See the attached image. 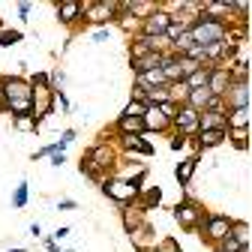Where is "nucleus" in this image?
Listing matches in <instances>:
<instances>
[{
    "instance_id": "nucleus-1",
    "label": "nucleus",
    "mask_w": 252,
    "mask_h": 252,
    "mask_svg": "<svg viewBox=\"0 0 252 252\" xmlns=\"http://www.w3.org/2000/svg\"><path fill=\"white\" fill-rule=\"evenodd\" d=\"M0 96H3V108L12 114H33V87L21 75H9L0 81Z\"/></svg>"
},
{
    "instance_id": "nucleus-2",
    "label": "nucleus",
    "mask_w": 252,
    "mask_h": 252,
    "mask_svg": "<svg viewBox=\"0 0 252 252\" xmlns=\"http://www.w3.org/2000/svg\"><path fill=\"white\" fill-rule=\"evenodd\" d=\"M189 39L195 45H213V42H222L228 39V21H219V18H210V15H201L189 24Z\"/></svg>"
},
{
    "instance_id": "nucleus-3",
    "label": "nucleus",
    "mask_w": 252,
    "mask_h": 252,
    "mask_svg": "<svg viewBox=\"0 0 252 252\" xmlns=\"http://www.w3.org/2000/svg\"><path fill=\"white\" fill-rule=\"evenodd\" d=\"M228 228H231V216H222V213H201L198 225H195V231H201L204 240H210V246L228 237Z\"/></svg>"
},
{
    "instance_id": "nucleus-4",
    "label": "nucleus",
    "mask_w": 252,
    "mask_h": 252,
    "mask_svg": "<svg viewBox=\"0 0 252 252\" xmlns=\"http://www.w3.org/2000/svg\"><path fill=\"white\" fill-rule=\"evenodd\" d=\"M102 192H105L111 201H117L120 207H126L129 201H135V198H138L141 189H135L129 180H123V177H111V180H102Z\"/></svg>"
},
{
    "instance_id": "nucleus-5",
    "label": "nucleus",
    "mask_w": 252,
    "mask_h": 252,
    "mask_svg": "<svg viewBox=\"0 0 252 252\" xmlns=\"http://www.w3.org/2000/svg\"><path fill=\"white\" fill-rule=\"evenodd\" d=\"M168 24H171V12H165V9H153V12L141 21V36H156V39H165Z\"/></svg>"
},
{
    "instance_id": "nucleus-6",
    "label": "nucleus",
    "mask_w": 252,
    "mask_h": 252,
    "mask_svg": "<svg viewBox=\"0 0 252 252\" xmlns=\"http://www.w3.org/2000/svg\"><path fill=\"white\" fill-rule=\"evenodd\" d=\"M225 111H237V108H249V81H231L228 90L222 93Z\"/></svg>"
},
{
    "instance_id": "nucleus-7",
    "label": "nucleus",
    "mask_w": 252,
    "mask_h": 252,
    "mask_svg": "<svg viewBox=\"0 0 252 252\" xmlns=\"http://www.w3.org/2000/svg\"><path fill=\"white\" fill-rule=\"evenodd\" d=\"M174 219H177V225H183L186 231H195L198 219H201V207H198L192 198H183V201L174 207Z\"/></svg>"
},
{
    "instance_id": "nucleus-8",
    "label": "nucleus",
    "mask_w": 252,
    "mask_h": 252,
    "mask_svg": "<svg viewBox=\"0 0 252 252\" xmlns=\"http://www.w3.org/2000/svg\"><path fill=\"white\" fill-rule=\"evenodd\" d=\"M171 126L177 129V135H180V138L195 135V132H198V114L189 108V105H180V108H177V114H174V120H171Z\"/></svg>"
},
{
    "instance_id": "nucleus-9",
    "label": "nucleus",
    "mask_w": 252,
    "mask_h": 252,
    "mask_svg": "<svg viewBox=\"0 0 252 252\" xmlns=\"http://www.w3.org/2000/svg\"><path fill=\"white\" fill-rule=\"evenodd\" d=\"M81 15L90 21V24H108L117 18V3H90L81 9Z\"/></svg>"
},
{
    "instance_id": "nucleus-10",
    "label": "nucleus",
    "mask_w": 252,
    "mask_h": 252,
    "mask_svg": "<svg viewBox=\"0 0 252 252\" xmlns=\"http://www.w3.org/2000/svg\"><path fill=\"white\" fill-rule=\"evenodd\" d=\"M30 87H33V111L39 117H48L54 111V93H51V87L48 84H30Z\"/></svg>"
},
{
    "instance_id": "nucleus-11",
    "label": "nucleus",
    "mask_w": 252,
    "mask_h": 252,
    "mask_svg": "<svg viewBox=\"0 0 252 252\" xmlns=\"http://www.w3.org/2000/svg\"><path fill=\"white\" fill-rule=\"evenodd\" d=\"M228 84H231V69H225V66H210V78H207V90L213 93L216 99H222V93L228 90Z\"/></svg>"
},
{
    "instance_id": "nucleus-12",
    "label": "nucleus",
    "mask_w": 252,
    "mask_h": 252,
    "mask_svg": "<svg viewBox=\"0 0 252 252\" xmlns=\"http://www.w3.org/2000/svg\"><path fill=\"white\" fill-rule=\"evenodd\" d=\"M141 123H144V132H165V129H171V120L159 108H156V105H147Z\"/></svg>"
},
{
    "instance_id": "nucleus-13",
    "label": "nucleus",
    "mask_w": 252,
    "mask_h": 252,
    "mask_svg": "<svg viewBox=\"0 0 252 252\" xmlns=\"http://www.w3.org/2000/svg\"><path fill=\"white\" fill-rule=\"evenodd\" d=\"M213 102H216V96L207 90V87H198V90H189V96H186V105L192 108L195 114H201V111H210L213 108Z\"/></svg>"
},
{
    "instance_id": "nucleus-14",
    "label": "nucleus",
    "mask_w": 252,
    "mask_h": 252,
    "mask_svg": "<svg viewBox=\"0 0 252 252\" xmlns=\"http://www.w3.org/2000/svg\"><path fill=\"white\" fill-rule=\"evenodd\" d=\"M228 120L222 111H201L198 114V132H210V129H225Z\"/></svg>"
},
{
    "instance_id": "nucleus-15",
    "label": "nucleus",
    "mask_w": 252,
    "mask_h": 252,
    "mask_svg": "<svg viewBox=\"0 0 252 252\" xmlns=\"http://www.w3.org/2000/svg\"><path fill=\"white\" fill-rule=\"evenodd\" d=\"M81 3H75V0H66V3H57V18L60 24H75L81 18Z\"/></svg>"
},
{
    "instance_id": "nucleus-16",
    "label": "nucleus",
    "mask_w": 252,
    "mask_h": 252,
    "mask_svg": "<svg viewBox=\"0 0 252 252\" xmlns=\"http://www.w3.org/2000/svg\"><path fill=\"white\" fill-rule=\"evenodd\" d=\"M117 132H120V135H144V123H141V117H123V114H120Z\"/></svg>"
},
{
    "instance_id": "nucleus-17",
    "label": "nucleus",
    "mask_w": 252,
    "mask_h": 252,
    "mask_svg": "<svg viewBox=\"0 0 252 252\" xmlns=\"http://www.w3.org/2000/svg\"><path fill=\"white\" fill-rule=\"evenodd\" d=\"M228 237L231 240H237L240 246H249V222L246 219H231V228H228Z\"/></svg>"
},
{
    "instance_id": "nucleus-18",
    "label": "nucleus",
    "mask_w": 252,
    "mask_h": 252,
    "mask_svg": "<svg viewBox=\"0 0 252 252\" xmlns=\"http://www.w3.org/2000/svg\"><path fill=\"white\" fill-rule=\"evenodd\" d=\"M195 135H198V144H195V147H198V150H204V147H216V144H222L228 132H225V129H210V132H195Z\"/></svg>"
},
{
    "instance_id": "nucleus-19",
    "label": "nucleus",
    "mask_w": 252,
    "mask_h": 252,
    "mask_svg": "<svg viewBox=\"0 0 252 252\" xmlns=\"http://www.w3.org/2000/svg\"><path fill=\"white\" fill-rule=\"evenodd\" d=\"M195 162H198V156H192V159H183L177 168H174V177L180 186H189V180H192V171H195Z\"/></svg>"
},
{
    "instance_id": "nucleus-20",
    "label": "nucleus",
    "mask_w": 252,
    "mask_h": 252,
    "mask_svg": "<svg viewBox=\"0 0 252 252\" xmlns=\"http://www.w3.org/2000/svg\"><path fill=\"white\" fill-rule=\"evenodd\" d=\"M225 120H228L225 129H249V108L228 111V114H225Z\"/></svg>"
},
{
    "instance_id": "nucleus-21",
    "label": "nucleus",
    "mask_w": 252,
    "mask_h": 252,
    "mask_svg": "<svg viewBox=\"0 0 252 252\" xmlns=\"http://www.w3.org/2000/svg\"><path fill=\"white\" fill-rule=\"evenodd\" d=\"M165 90H168V102H174V105H186V96H189L186 81H174V84H168Z\"/></svg>"
},
{
    "instance_id": "nucleus-22",
    "label": "nucleus",
    "mask_w": 252,
    "mask_h": 252,
    "mask_svg": "<svg viewBox=\"0 0 252 252\" xmlns=\"http://www.w3.org/2000/svg\"><path fill=\"white\" fill-rule=\"evenodd\" d=\"M207 78H210V66H198L192 75L186 78V87L189 90H198V87H207Z\"/></svg>"
},
{
    "instance_id": "nucleus-23",
    "label": "nucleus",
    "mask_w": 252,
    "mask_h": 252,
    "mask_svg": "<svg viewBox=\"0 0 252 252\" xmlns=\"http://www.w3.org/2000/svg\"><path fill=\"white\" fill-rule=\"evenodd\" d=\"M186 30H189V24L186 21H180V18H171V24H168V30H165V42H177L183 33H186Z\"/></svg>"
},
{
    "instance_id": "nucleus-24",
    "label": "nucleus",
    "mask_w": 252,
    "mask_h": 252,
    "mask_svg": "<svg viewBox=\"0 0 252 252\" xmlns=\"http://www.w3.org/2000/svg\"><path fill=\"white\" fill-rule=\"evenodd\" d=\"M138 198H141V204H144V207H156V204L162 201V189H159V186L141 189V192H138Z\"/></svg>"
},
{
    "instance_id": "nucleus-25",
    "label": "nucleus",
    "mask_w": 252,
    "mask_h": 252,
    "mask_svg": "<svg viewBox=\"0 0 252 252\" xmlns=\"http://www.w3.org/2000/svg\"><path fill=\"white\" fill-rule=\"evenodd\" d=\"M15 129L18 132H33V129H39V120L33 114H21V117H15Z\"/></svg>"
},
{
    "instance_id": "nucleus-26",
    "label": "nucleus",
    "mask_w": 252,
    "mask_h": 252,
    "mask_svg": "<svg viewBox=\"0 0 252 252\" xmlns=\"http://www.w3.org/2000/svg\"><path fill=\"white\" fill-rule=\"evenodd\" d=\"M225 132H231V141H234L237 150H246L249 147V129H225Z\"/></svg>"
},
{
    "instance_id": "nucleus-27",
    "label": "nucleus",
    "mask_w": 252,
    "mask_h": 252,
    "mask_svg": "<svg viewBox=\"0 0 252 252\" xmlns=\"http://www.w3.org/2000/svg\"><path fill=\"white\" fill-rule=\"evenodd\" d=\"M144 111H147V102H141V99H132L129 105L123 108V117H144Z\"/></svg>"
},
{
    "instance_id": "nucleus-28",
    "label": "nucleus",
    "mask_w": 252,
    "mask_h": 252,
    "mask_svg": "<svg viewBox=\"0 0 252 252\" xmlns=\"http://www.w3.org/2000/svg\"><path fill=\"white\" fill-rule=\"evenodd\" d=\"M15 42H21V30H6V27H0V45H15Z\"/></svg>"
},
{
    "instance_id": "nucleus-29",
    "label": "nucleus",
    "mask_w": 252,
    "mask_h": 252,
    "mask_svg": "<svg viewBox=\"0 0 252 252\" xmlns=\"http://www.w3.org/2000/svg\"><path fill=\"white\" fill-rule=\"evenodd\" d=\"M12 204H15V207H24V204H27V180H21V183L15 186V192H12Z\"/></svg>"
},
{
    "instance_id": "nucleus-30",
    "label": "nucleus",
    "mask_w": 252,
    "mask_h": 252,
    "mask_svg": "<svg viewBox=\"0 0 252 252\" xmlns=\"http://www.w3.org/2000/svg\"><path fill=\"white\" fill-rule=\"evenodd\" d=\"M237 249H240V243L231 237H222L219 243H213V252H237Z\"/></svg>"
},
{
    "instance_id": "nucleus-31",
    "label": "nucleus",
    "mask_w": 252,
    "mask_h": 252,
    "mask_svg": "<svg viewBox=\"0 0 252 252\" xmlns=\"http://www.w3.org/2000/svg\"><path fill=\"white\" fill-rule=\"evenodd\" d=\"M156 252H180V246H177V240H174V237H165Z\"/></svg>"
},
{
    "instance_id": "nucleus-32",
    "label": "nucleus",
    "mask_w": 252,
    "mask_h": 252,
    "mask_svg": "<svg viewBox=\"0 0 252 252\" xmlns=\"http://www.w3.org/2000/svg\"><path fill=\"white\" fill-rule=\"evenodd\" d=\"M54 153H60L57 144H45V147H39V150L33 153V159H42V156H54Z\"/></svg>"
},
{
    "instance_id": "nucleus-33",
    "label": "nucleus",
    "mask_w": 252,
    "mask_h": 252,
    "mask_svg": "<svg viewBox=\"0 0 252 252\" xmlns=\"http://www.w3.org/2000/svg\"><path fill=\"white\" fill-rule=\"evenodd\" d=\"M72 138H75V129H66V132H63V135H60V141H57V150L63 153V147H66V144H69Z\"/></svg>"
},
{
    "instance_id": "nucleus-34",
    "label": "nucleus",
    "mask_w": 252,
    "mask_h": 252,
    "mask_svg": "<svg viewBox=\"0 0 252 252\" xmlns=\"http://www.w3.org/2000/svg\"><path fill=\"white\" fill-rule=\"evenodd\" d=\"M30 9H33V3H30V0H18V15H21V18H27Z\"/></svg>"
},
{
    "instance_id": "nucleus-35",
    "label": "nucleus",
    "mask_w": 252,
    "mask_h": 252,
    "mask_svg": "<svg viewBox=\"0 0 252 252\" xmlns=\"http://www.w3.org/2000/svg\"><path fill=\"white\" fill-rule=\"evenodd\" d=\"M63 237H69V228H66V225H63V228H57V231L51 234V240H54V243H57V240H63Z\"/></svg>"
},
{
    "instance_id": "nucleus-36",
    "label": "nucleus",
    "mask_w": 252,
    "mask_h": 252,
    "mask_svg": "<svg viewBox=\"0 0 252 252\" xmlns=\"http://www.w3.org/2000/svg\"><path fill=\"white\" fill-rule=\"evenodd\" d=\"M108 36H111V33H108V30H105V27H99V30H96V33H93V39H96V42H105Z\"/></svg>"
},
{
    "instance_id": "nucleus-37",
    "label": "nucleus",
    "mask_w": 252,
    "mask_h": 252,
    "mask_svg": "<svg viewBox=\"0 0 252 252\" xmlns=\"http://www.w3.org/2000/svg\"><path fill=\"white\" fill-rule=\"evenodd\" d=\"M57 207H60V210H75V201H69V198H66V201H60Z\"/></svg>"
},
{
    "instance_id": "nucleus-38",
    "label": "nucleus",
    "mask_w": 252,
    "mask_h": 252,
    "mask_svg": "<svg viewBox=\"0 0 252 252\" xmlns=\"http://www.w3.org/2000/svg\"><path fill=\"white\" fill-rule=\"evenodd\" d=\"M180 147H183V138H180V135H174V138H171V150H180Z\"/></svg>"
},
{
    "instance_id": "nucleus-39",
    "label": "nucleus",
    "mask_w": 252,
    "mask_h": 252,
    "mask_svg": "<svg viewBox=\"0 0 252 252\" xmlns=\"http://www.w3.org/2000/svg\"><path fill=\"white\" fill-rule=\"evenodd\" d=\"M0 111H6V108H3V96H0Z\"/></svg>"
}]
</instances>
